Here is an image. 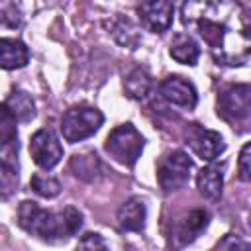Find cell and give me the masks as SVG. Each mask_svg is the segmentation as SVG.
I'll use <instances>...</instances> for the list:
<instances>
[{"label":"cell","mask_w":251,"mask_h":251,"mask_svg":"<svg viewBox=\"0 0 251 251\" xmlns=\"http://www.w3.org/2000/svg\"><path fill=\"white\" fill-rule=\"evenodd\" d=\"M18 224L31 235L43 239V241H67L73 237L80 226H82V214L67 206L65 210L51 212L41 206H37L31 200H24L18 206Z\"/></svg>","instance_id":"1"},{"label":"cell","mask_w":251,"mask_h":251,"mask_svg":"<svg viewBox=\"0 0 251 251\" xmlns=\"http://www.w3.org/2000/svg\"><path fill=\"white\" fill-rule=\"evenodd\" d=\"M218 116L231 127L247 129L251 118V88L249 84H229L218 96Z\"/></svg>","instance_id":"2"},{"label":"cell","mask_w":251,"mask_h":251,"mask_svg":"<svg viewBox=\"0 0 251 251\" xmlns=\"http://www.w3.org/2000/svg\"><path fill=\"white\" fill-rule=\"evenodd\" d=\"M104 124V116L94 106H73L61 118V133L69 143L82 141L94 135Z\"/></svg>","instance_id":"3"},{"label":"cell","mask_w":251,"mask_h":251,"mask_svg":"<svg viewBox=\"0 0 251 251\" xmlns=\"http://www.w3.org/2000/svg\"><path fill=\"white\" fill-rule=\"evenodd\" d=\"M143 145H145L143 135L131 124H122L114 127L108 133L106 143H104L110 157L126 167H133L137 163V159L141 157Z\"/></svg>","instance_id":"4"},{"label":"cell","mask_w":251,"mask_h":251,"mask_svg":"<svg viewBox=\"0 0 251 251\" xmlns=\"http://www.w3.org/2000/svg\"><path fill=\"white\" fill-rule=\"evenodd\" d=\"M190 171H192V161L184 151H169L167 155L161 157L159 165H157V180L159 186L165 192H173L182 188L188 178H190Z\"/></svg>","instance_id":"5"},{"label":"cell","mask_w":251,"mask_h":251,"mask_svg":"<svg viewBox=\"0 0 251 251\" xmlns=\"http://www.w3.org/2000/svg\"><path fill=\"white\" fill-rule=\"evenodd\" d=\"M29 153H31L35 165H39L41 169L49 171L61 161L63 147H61L59 139L53 135V131L37 129L29 139Z\"/></svg>","instance_id":"6"},{"label":"cell","mask_w":251,"mask_h":251,"mask_svg":"<svg viewBox=\"0 0 251 251\" xmlns=\"http://www.w3.org/2000/svg\"><path fill=\"white\" fill-rule=\"evenodd\" d=\"M186 143L192 147V151L202 159V161H214L216 157H220L226 149L224 139L218 131L200 127L198 124L188 126L186 131Z\"/></svg>","instance_id":"7"},{"label":"cell","mask_w":251,"mask_h":251,"mask_svg":"<svg viewBox=\"0 0 251 251\" xmlns=\"http://www.w3.org/2000/svg\"><path fill=\"white\" fill-rule=\"evenodd\" d=\"M159 92L167 102H171L173 106L184 108V110H192L198 102V94H196V88L192 86V82H188L186 78L176 76V75L167 76L161 82Z\"/></svg>","instance_id":"8"},{"label":"cell","mask_w":251,"mask_h":251,"mask_svg":"<svg viewBox=\"0 0 251 251\" xmlns=\"http://www.w3.org/2000/svg\"><path fill=\"white\" fill-rule=\"evenodd\" d=\"M137 14L141 24L153 31V33H163L173 25V14L175 6L171 2H143L137 6Z\"/></svg>","instance_id":"9"},{"label":"cell","mask_w":251,"mask_h":251,"mask_svg":"<svg viewBox=\"0 0 251 251\" xmlns=\"http://www.w3.org/2000/svg\"><path fill=\"white\" fill-rule=\"evenodd\" d=\"M145 216H147L145 202L139 196L126 200L118 208V224L126 231H141L145 227Z\"/></svg>","instance_id":"10"},{"label":"cell","mask_w":251,"mask_h":251,"mask_svg":"<svg viewBox=\"0 0 251 251\" xmlns=\"http://www.w3.org/2000/svg\"><path fill=\"white\" fill-rule=\"evenodd\" d=\"M29 61V51L25 43L12 37H0V69L14 71L25 67Z\"/></svg>","instance_id":"11"},{"label":"cell","mask_w":251,"mask_h":251,"mask_svg":"<svg viewBox=\"0 0 251 251\" xmlns=\"http://www.w3.org/2000/svg\"><path fill=\"white\" fill-rule=\"evenodd\" d=\"M208 220H210V216H208L206 210H192V212H188L178 222V226H176L175 237L178 239V245H186L192 239H196L202 233V229H206Z\"/></svg>","instance_id":"12"},{"label":"cell","mask_w":251,"mask_h":251,"mask_svg":"<svg viewBox=\"0 0 251 251\" xmlns=\"http://www.w3.org/2000/svg\"><path fill=\"white\" fill-rule=\"evenodd\" d=\"M196 186L198 192L206 198V200H218L222 196V188H224V173L220 165H208L204 167L198 176H196Z\"/></svg>","instance_id":"13"},{"label":"cell","mask_w":251,"mask_h":251,"mask_svg":"<svg viewBox=\"0 0 251 251\" xmlns=\"http://www.w3.org/2000/svg\"><path fill=\"white\" fill-rule=\"evenodd\" d=\"M169 53L175 61H178L182 65H196V61L200 57V49H198L196 41L186 33H176L173 37Z\"/></svg>","instance_id":"14"},{"label":"cell","mask_w":251,"mask_h":251,"mask_svg":"<svg viewBox=\"0 0 251 251\" xmlns=\"http://www.w3.org/2000/svg\"><path fill=\"white\" fill-rule=\"evenodd\" d=\"M151 86H153V80H151V75L147 69L143 67H137L133 69L126 78H124V90L129 98L133 100H143L149 92H151Z\"/></svg>","instance_id":"15"},{"label":"cell","mask_w":251,"mask_h":251,"mask_svg":"<svg viewBox=\"0 0 251 251\" xmlns=\"http://www.w3.org/2000/svg\"><path fill=\"white\" fill-rule=\"evenodd\" d=\"M6 108L10 110L16 122H29L35 116V102L24 90H12L6 100Z\"/></svg>","instance_id":"16"},{"label":"cell","mask_w":251,"mask_h":251,"mask_svg":"<svg viewBox=\"0 0 251 251\" xmlns=\"http://www.w3.org/2000/svg\"><path fill=\"white\" fill-rule=\"evenodd\" d=\"M71 171L76 176H80V178H86V180L94 178L96 173H98V159H96V155L90 153V151L80 153V155L78 153L73 155V159H71Z\"/></svg>","instance_id":"17"},{"label":"cell","mask_w":251,"mask_h":251,"mask_svg":"<svg viewBox=\"0 0 251 251\" xmlns=\"http://www.w3.org/2000/svg\"><path fill=\"white\" fill-rule=\"evenodd\" d=\"M31 188L35 194L43 196V198H55L59 192H61V182L55 178V176H49V175H41V173H35L29 180Z\"/></svg>","instance_id":"18"},{"label":"cell","mask_w":251,"mask_h":251,"mask_svg":"<svg viewBox=\"0 0 251 251\" xmlns=\"http://www.w3.org/2000/svg\"><path fill=\"white\" fill-rule=\"evenodd\" d=\"M18 139L16 131V120L6 108V104H0V147L6 143H12Z\"/></svg>","instance_id":"19"},{"label":"cell","mask_w":251,"mask_h":251,"mask_svg":"<svg viewBox=\"0 0 251 251\" xmlns=\"http://www.w3.org/2000/svg\"><path fill=\"white\" fill-rule=\"evenodd\" d=\"M24 22L22 10L16 2L0 0V25L4 27H20Z\"/></svg>","instance_id":"20"},{"label":"cell","mask_w":251,"mask_h":251,"mask_svg":"<svg viewBox=\"0 0 251 251\" xmlns=\"http://www.w3.org/2000/svg\"><path fill=\"white\" fill-rule=\"evenodd\" d=\"M0 167L12 173H18V139L12 143H6L0 147Z\"/></svg>","instance_id":"21"},{"label":"cell","mask_w":251,"mask_h":251,"mask_svg":"<svg viewBox=\"0 0 251 251\" xmlns=\"http://www.w3.org/2000/svg\"><path fill=\"white\" fill-rule=\"evenodd\" d=\"M76 251H108V245H106V241L100 233L88 231L78 239Z\"/></svg>","instance_id":"22"},{"label":"cell","mask_w":251,"mask_h":251,"mask_svg":"<svg viewBox=\"0 0 251 251\" xmlns=\"http://www.w3.org/2000/svg\"><path fill=\"white\" fill-rule=\"evenodd\" d=\"M18 186V173H12V171H6L0 167V196L6 198L10 196Z\"/></svg>","instance_id":"23"},{"label":"cell","mask_w":251,"mask_h":251,"mask_svg":"<svg viewBox=\"0 0 251 251\" xmlns=\"http://www.w3.org/2000/svg\"><path fill=\"white\" fill-rule=\"evenodd\" d=\"M249 153H251V145L245 143V145L241 147L239 161H237V173H239V178H241L243 182H247V180L251 178V165H249L251 157H249Z\"/></svg>","instance_id":"24"},{"label":"cell","mask_w":251,"mask_h":251,"mask_svg":"<svg viewBox=\"0 0 251 251\" xmlns=\"http://www.w3.org/2000/svg\"><path fill=\"white\" fill-rule=\"evenodd\" d=\"M231 251H249V245L247 243H237L231 247Z\"/></svg>","instance_id":"25"}]
</instances>
